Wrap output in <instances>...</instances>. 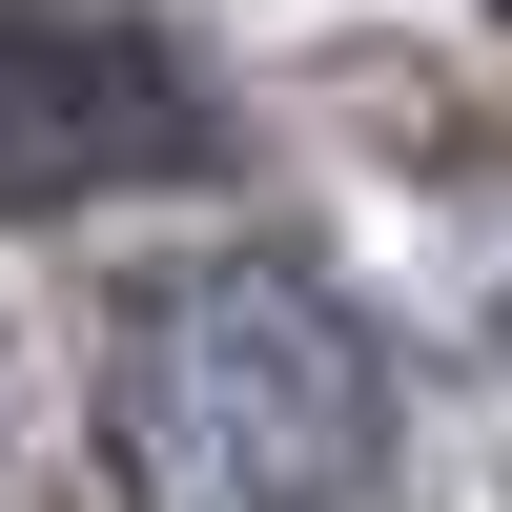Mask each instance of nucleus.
Wrapping results in <instances>:
<instances>
[{"mask_svg": "<svg viewBox=\"0 0 512 512\" xmlns=\"http://www.w3.org/2000/svg\"><path fill=\"white\" fill-rule=\"evenodd\" d=\"M123 512H390V369L287 246H185L103 308Z\"/></svg>", "mask_w": 512, "mask_h": 512, "instance_id": "1", "label": "nucleus"}, {"mask_svg": "<svg viewBox=\"0 0 512 512\" xmlns=\"http://www.w3.org/2000/svg\"><path fill=\"white\" fill-rule=\"evenodd\" d=\"M185 144V82L164 41L82 21V0H0V205H62V185H123V164Z\"/></svg>", "mask_w": 512, "mask_h": 512, "instance_id": "2", "label": "nucleus"}, {"mask_svg": "<svg viewBox=\"0 0 512 512\" xmlns=\"http://www.w3.org/2000/svg\"><path fill=\"white\" fill-rule=\"evenodd\" d=\"M492 21H512V0H492Z\"/></svg>", "mask_w": 512, "mask_h": 512, "instance_id": "3", "label": "nucleus"}]
</instances>
